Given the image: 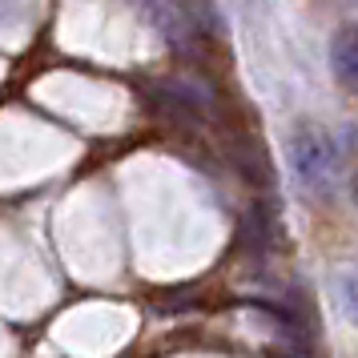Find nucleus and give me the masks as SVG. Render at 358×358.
<instances>
[{
	"instance_id": "1",
	"label": "nucleus",
	"mask_w": 358,
	"mask_h": 358,
	"mask_svg": "<svg viewBox=\"0 0 358 358\" xmlns=\"http://www.w3.org/2000/svg\"><path fill=\"white\" fill-rule=\"evenodd\" d=\"M290 169L298 185L314 197H330L338 189V153L322 129H298L290 137Z\"/></svg>"
},
{
	"instance_id": "2",
	"label": "nucleus",
	"mask_w": 358,
	"mask_h": 358,
	"mask_svg": "<svg viewBox=\"0 0 358 358\" xmlns=\"http://www.w3.org/2000/svg\"><path fill=\"white\" fill-rule=\"evenodd\" d=\"M330 69H334V81L346 93H358V29H342L330 45Z\"/></svg>"
},
{
	"instance_id": "3",
	"label": "nucleus",
	"mask_w": 358,
	"mask_h": 358,
	"mask_svg": "<svg viewBox=\"0 0 358 358\" xmlns=\"http://www.w3.org/2000/svg\"><path fill=\"white\" fill-rule=\"evenodd\" d=\"M338 294H342V310H346V318L358 326V274H342L338 278Z\"/></svg>"
}]
</instances>
